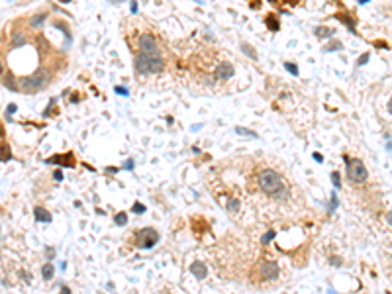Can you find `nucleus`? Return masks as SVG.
Instances as JSON below:
<instances>
[{
    "instance_id": "dca6fc26",
    "label": "nucleus",
    "mask_w": 392,
    "mask_h": 294,
    "mask_svg": "<svg viewBox=\"0 0 392 294\" xmlns=\"http://www.w3.org/2000/svg\"><path fill=\"white\" fill-rule=\"evenodd\" d=\"M386 220L390 222V226H392V212H388V216H386Z\"/></svg>"
},
{
    "instance_id": "4468645a",
    "label": "nucleus",
    "mask_w": 392,
    "mask_h": 294,
    "mask_svg": "<svg viewBox=\"0 0 392 294\" xmlns=\"http://www.w3.org/2000/svg\"><path fill=\"white\" fill-rule=\"evenodd\" d=\"M135 212H139V214L143 212V206H141V204H135Z\"/></svg>"
},
{
    "instance_id": "7ed1b4c3",
    "label": "nucleus",
    "mask_w": 392,
    "mask_h": 294,
    "mask_svg": "<svg viewBox=\"0 0 392 294\" xmlns=\"http://www.w3.org/2000/svg\"><path fill=\"white\" fill-rule=\"evenodd\" d=\"M347 176L353 183H365L368 172L361 159H347Z\"/></svg>"
},
{
    "instance_id": "423d86ee",
    "label": "nucleus",
    "mask_w": 392,
    "mask_h": 294,
    "mask_svg": "<svg viewBox=\"0 0 392 294\" xmlns=\"http://www.w3.org/2000/svg\"><path fill=\"white\" fill-rule=\"evenodd\" d=\"M137 237H143V239L135 241L139 247H151V245L157 243V239H159L157 231H155V230H149V227H145V230H141V231H137Z\"/></svg>"
},
{
    "instance_id": "0eeeda50",
    "label": "nucleus",
    "mask_w": 392,
    "mask_h": 294,
    "mask_svg": "<svg viewBox=\"0 0 392 294\" xmlns=\"http://www.w3.org/2000/svg\"><path fill=\"white\" fill-rule=\"evenodd\" d=\"M231 73H233V69H231V65H230V63H222L220 67H218V71H216L218 78H227Z\"/></svg>"
},
{
    "instance_id": "6e6552de",
    "label": "nucleus",
    "mask_w": 392,
    "mask_h": 294,
    "mask_svg": "<svg viewBox=\"0 0 392 294\" xmlns=\"http://www.w3.org/2000/svg\"><path fill=\"white\" fill-rule=\"evenodd\" d=\"M35 218L37 220H41V222H51V214L47 212V210H43V208H35Z\"/></svg>"
},
{
    "instance_id": "9d476101",
    "label": "nucleus",
    "mask_w": 392,
    "mask_h": 294,
    "mask_svg": "<svg viewBox=\"0 0 392 294\" xmlns=\"http://www.w3.org/2000/svg\"><path fill=\"white\" fill-rule=\"evenodd\" d=\"M41 273H43V278H51L53 277V265H45Z\"/></svg>"
},
{
    "instance_id": "2eb2a0df",
    "label": "nucleus",
    "mask_w": 392,
    "mask_h": 294,
    "mask_svg": "<svg viewBox=\"0 0 392 294\" xmlns=\"http://www.w3.org/2000/svg\"><path fill=\"white\" fill-rule=\"evenodd\" d=\"M270 237H273V233H267V235H265V237H263V241H265V243H267V241L270 239Z\"/></svg>"
},
{
    "instance_id": "39448f33",
    "label": "nucleus",
    "mask_w": 392,
    "mask_h": 294,
    "mask_svg": "<svg viewBox=\"0 0 392 294\" xmlns=\"http://www.w3.org/2000/svg\"><path fill=\"white\" fill-rule=\"evenodd\" d=\"M137 53L143 55H159V47H157V41L151 34H143L137 41Z\"/></svg>"
},
{
    "instance_id": "9b49d317",
    "label": "nucleus",
    "mask_w": 392,
    "mask_h": 294,
    "mask_svg": "<svg viewBox=\"0 0 392 294\" xmlns=\"http://www.w3.org/2000/svg\"><path fill=\"white\" fill-rule=\"evenodd\" d=\"M125 218H128V216H125V214H118V216H116V223H120V226H124V223H125Z\"/></svg>"
},
{
    "instance_id": "f3484780",
    "label": "nucleus",
    "mask_w": 392,
    "mask_h": 294,
    "mask_svg": "<svg viewBox=\"0 0 392 294\" xmlns=\"http://www.w3.org/2000/svg\"><path fill=\"white\" fill-rule=\"evenodd\" d=\"M61 294H69V288H63V290H61Z\"/></svg>"
},
{
    "instance_id": "a211bd4d",
    "label": "nucleus",
    "mask_w": 392,
    "mask_h": 294,
    "mask_svg": "<svg viewBox=\"0 0 392 294\" xmlns=\"http://www.w3.org/2000/svg\"><path fill=\"white\" fill-rule=\"evenodd\" d=\"M388 110H390V112H392V100H390V102H388Z\"/></svg>"
},
{
    "instance_id": "f8f14e48",
    "label": "nucleus",
    "mask_w": 392,
    "mask_h": 294,
    "mask_svg": "<svg viewBox=\"0 0 392 294\" xmlns=\"http://www.w3.org/2000/svg\"><path fill=\"white\" fill-rule=\"evenodd\" d=\"M286 69H288V71H290L292 74H298V69H296V67H294V65H292V63H288V65H286Z\"/></svg>"
},
{
    "instance_id": "1a4fd4ad",
    "label": "nucleus",
    "mask_w": 392,
    "mask_h": 294,
    "mask_svg": "<svg viewBox=\"0 0 392 294\" xmlns=\"http://www.w3.org/2000/svg\"><path fill=\"white\" fill-rule=\"evenodd\" d=\"M192 273H194L198 278H204V277H206V269H204L202 263H194V265H192Z\"/></svg>"
},
{
    "instance_id": "20e7f679",
    "label": "nucleus",
    "mask_w": 392,
    "mask_h": 294,
    "mask_svg": "<svg viewBox=\"0 0 392 294\" xmlns=\"http://www.w3.org/2000/svg\"><path fill=\"white\" fill-rule=\"evenodd\" d=\"M277 274H278V267H277V265L265 261V263H259L257 267H255L253 278H259V281H273Z\"/></svg>"
},
{
    "instance_id": "ddd939ff",
    "label": "nucleus",
    "mask_w": 392,
    "mask_h": 294,
    "mask_svg": "<svg viewBox=\"0 0 392 294\" xmlns=\"http://www.w3.org/2000/svg\"><path fill=\"white\" fill-rule=\"evenodd\" d=\"M367 59H368V53H365V55H363V57H361V59H359V61H357V65H363V63L367 61Z\"/></svg>"
},
{
    "instance_id": "f03ea898",
    "label": "nucleus",
    "mask_w": 392,
    "mask_h": 294,
    "mask_svg": "<svg viewBox=\"0 0 392 294\" xmlns=\"http://www.w3.org/2000/svg\"><path fill=\"white\" fill-rule=\"evenodd\" d=\"M135 69L139 73H153L163 69V59L159 55H143L135 53Z\"/></svg>"
},
{
    "instance_id": "f257e3e1",
    "label": "nucleus",
    "mask_w": 392,
    "mask_h": 294,
    "mask_svg": "<svg viewBox=\"0 0 392 294\" xmlns=\"http://www.w3.org/2000/svg\"><path fill=\"white\" fill-rule=\"evenodd\" d=\"M257 183H259V188L269 196H281L284 192V188H286L284 179L277 171H270V169H265L259 172Z\"/></svg>"
}]
</instances>
